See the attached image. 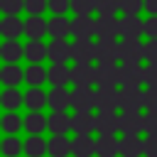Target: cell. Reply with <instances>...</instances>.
<instances>
[{
  "label": "cell",
  "mask_w": 157,
  "mask_h": 157,
  "mask_svg": "<svg viewBox=\"0 0 157 157\" xmlns=\"http://www.w3.org/2000/svg\"><path fill=\"white\" fill-rule=\"evenodd\" d=\"M20 56H25V47L17 39H5L0 44V59L5 64H15V61H20Z\"/></svg>",
  "instance_id": "obj_19"
},
{
  "label": "cell",
  "mask_w": 157,
  "mask_h": 157,
  "mask_svg": "<svg viewBox=\"0 0 157 157\" xmlns=\"http://www.w3.org/2000/svg\"><path fill=\"white\" fill-rule=\"evenodd\" d=\"M74 155L76 157H93L96 155V140L91 135H76V140H74Z\"/></svg>",
  "instance_id": "obj_29"
},
{
  "label": "cell",
  "mask_w": 157,
  "mask_h": 157,
  "mask_svg": "<svg viewBox=\"0 0 157 157\" xmlns=\"http://www.w3.org/2000/svg\"><path fill=\"white\" fill-rule=\"evenodd\" d=\"M145 12L147 15H157V0H145Z\"/></svg>",
  "instance_id": "obj_49"
},
{
  "label": "cell",
  "mask_w": 157,
  "mask_h": 157,
  "mask_svg": "<svg viewBox=\"0 0 157 157\" xmlns=\"http://www.w3.org/2000/svg\"><path fill=\"white\" fill-rule=\"evenodd\" d=\"M96 130V115L91 110H78L74 115V132L76 135H91Z\"/></svg>",
  "instance_id": "obj_20"
},
{
  "label": "cell",
  "mask_w": 157,
  "mask_h": 157,
  "mask_svg": "<svg viewBox=\"0 0 157 157\" xmlns=\"http://www.w3.org/2000/svg\"><path fill=\"white\" fill-rule=\"evenodd\" d=\"M25 128L29 130V135H39L44 128H49V118H44L39 110H32V113L25 118Z\"/></svg>",
  "instance_id": "obj_32"
},
{
  "label": "cell",
  "mask_w": 157,
  "mask_h": 157,
  "mask_svg": "<svg viewBox=\"0 0 157 157\" xmlns=\"http://www.w3.org/2000/svg\"><path fill=\"white\" fill-rule=\"evenodd\" d=\"M118 10H120V0H96L98 15H115Z\"/></svg>",
  "instance_id": "obj_38"
},
{
  "label": "cell",
  "mask_w": 157,
  "mask_h": 157,
  "mask_svg": "<svg viewBox=\"0 0 157 157\" xmlns=\"http://www.w3.org/2000/svg\"><path fill=\"white\" fill-rule=\"evenodd\" d=\"M145 34L147 39H157V15H150L145 20Z\"/></svg>",
  "instance_id": "obj_46"
},
{
  "label": "cell",
  "mask_w": 157,
  "mask_h": 157,
  "mask_svg": "<svg viewBox=\"0 0 157 157\" xmlns=\"http://www.w3.org/2000/svg\"><path fill=\"white\" fill-rule=\"evenodd\" d=\"M25 10L29 15H42L44 10H49V0H25Z\"/></svg>",
  "instance_id": "obj_41"
},
{
  "label": "cell",
  "mask_w": 157,
  "mask_h": 157,
  "mask_svg": "<svg viewBox=\"0 0 157 157\" xmlns=\"http://www.w3.org/2000/svg\"><path fill=\"white\" fill-rule=\"evenodd\" d=\"M0 10L5 17H10V15L20 17V10H25V0H0Z\"/></svg>",
  "instance_id": "obj_36"
},
{
  "label": "cell",
  "mask_w": 157,
  "mask_h": 157,
  "mask_svg": "<svg viewBox=\"0 0 157 157\" xmlns=\"http://www.w3.org/2000/svg\"><path fill=\"white\" fill-rule=\"evenodd\" d=\"M145 157H157V135L145 137Z\"/></svg>",
  "instance_id": "obj_47"
},
{
  "label": "cell",
  "mask_w": 157,
  "mask_h": 157,
  "mask_svg": "<svg viewBox=\"0 0 157 157\" xmlns=\"http://www.w3.org/2000/svg\"><path fill=\"white\" fill-rule=\"evenodd\" d=\"M25 152H27L29 157H42L44 152H49V142H44L39 135H32V137H27V142H25Z\"/></svg>",
  "instance_id": "obj_33"
},
{
  "label": "cell",
  "mask_w": 157,
  "mask_h": 157,
  "mask_svg": "<svg viewBox=\"0 0 157 157\" xmlns=\"http://www.w3.org/2000/svg\"><path fill=\"white\" fill-rule=\"evenodd\" d=\"M71 83L74 86H93L96 83V66L93 64H76L71 69Z\"/></svg>",
  "instance_id": "obj_13"
},
{
  "label": "cell",
  "mask_w": 157,
  "mask_h": 157,
  "mask_svg": "<svg viewBox=\"0 0 157 157\" xmlns=\"http://www.w3.org/2000/svg\"><path fill=\"white\" fill-rule=\"evenodd\" d=\"M52 110H66L71 105V93L66 88H52L49 91V103H47Z\"/></svg>",
  "instance_id": "obj_27"
},
{
  "label": "cell",
  "mask_w": 157,
  "mask_h": 157,
  "mask_svg": "<svg viewBox=\"0 0 157 157\" xmlns=\"http://www.w3.org/2000/svg\"><path fill=\"white\" fill-rule=\"evenodd\" d=\"M140 34H145V20H140L137 15H123L120 17V37L140 39Z\"/></svg>",
  "instance_id": "obj_6"
},
{
  "label": "cell",
  "mask_w": 157,
  "mask_h": 157,
  "mask_svg": "<svg viewBox=\"0 0 157 157\" xmlns=\"http://www.w3.org/2000/svg\"><path fill=\"white\" fill-rule=\"evenodd\" d=\"M120 34V20L115 15H98L96 20V37L98 39H115Z\"/></svg>",
  "instance_id": "obj_4"
},
{
  "label": "cell",
  "mask_w": 157,
  "mask_h": 157,
  "mask_svg": "<svg viewBox=\"0 0 157 157\" xmlns=\"http://www.w3.org/2000/svg\"><path fill=\"white\" fill-rule=\"evenodd\" d=\"M25 81L34 88H39L44 81H49V69H42L39 64H29V69H25Z\"/></svg>",
  "instance_id": "obj_30"
},
{
  "label": "cell",
  "mask_w": 157,
  "mask_h": 157,
  "mask_svg": "<svg viewBox=\"0 0 157 157\" xmlns=\"http://www.w3.org/2000/svg\"><path fill=\"white\" fill-rule=\"evenodd\" d=\"M120 10L123 15H137L140 10H145V0H120Z\"/></svg>",
  "instance_id": "obj_40"
},
{
  "label": "cell",
  "mask_w": 157,
  "mask_h": 157,
  "mask_svg": "<svg viewBox=\"0 0 157 157\" xmlns=\"http://www.w3.org/2000/svg\"><path fill=\"white\" fill-rule=\"evenodd\" d=\"M49 10L54 15H66V10H71V0H49Z\"/></svg>",
  "instance_id": "obj_44"
},
{
  "label": "cell",
  "mask_w": 157,
  "mask_h": 157,
  "mask_svg": "<svg viewBox=\"0 0 157 157\" xmlns=\"http://www.w3.org/2000/svg\"><path fill=\"white\" fill-rule=\"evenodd\" d=\"M118 83L123 88L145 83V66H140V64H120V69H118Z\"/></svg>",
  "instance_id": "obj_3"
},
{
  "label": "cell",
  "mask_w": 157,
  "mask_h": 157,
  "mask_svg": "<svg viewBox=\"0 0 157 157\" xmlns=\"http://www.w3.org/2000/svg\"><path fill=\"white\" fill-rule=\"evenodd\" d=\"M25 34L29 39H42L49 34V20H42V15H29L25 20Z\"/></svg>",
  "instance_id": "obj_15"
},
{
  "label": "cell",
  "mask_w": 157,
  "mask_h": 157,
  "mask_svg": "<svg viewBox=\"0 0 157 157\" xmlns=\"http://www.w3.org/2000/svg\"><path fill=\"white\" fill-rule=\"evenodd\" d=\"M120 152V142L113 135H101L96 140V155L98 157H115Z\"/></svg>",
  "instance_id": "obj_24"
},
{
  "label": "cell",
  "mask_w": 157,
  "mask_h": 157,
  "mask_svg": "<svg viewBox=\"0 0 157 157\" xmlns=\"http://www.w3.org/2000/svg\"><path fill=\"white\" fill-rule=\"evenodd\" d=\"M0 34H2L5 39H17L20 34H25V22H22L20 17H15V15L2 17V22H0Z\"/></svg>",
  "instance_id": "obj_21"
},
{
  "label": "cell",
  "mask_w": 157,
  "mask_h": 157,
  "mask_svg": "<svg viewBox=\"0 0 157 157\" xmlns=\"http://www.w3.org/2000/svg\"><path fill=\"white\" fill-rule=\"evenodd\" d=\"M145 132L147 135H157V110H147L145 113Z\"/></svg>",
  "instance_id": "obj_43"
},
{
  "label": "cell",
  "mask_w": 157,
  "mask_h": 157,
  "mask_svg": "<svg viewBox=\"0 0 157 157\" xmlns=\"http://www.w3.org/2000/svg\"><path fill=\"white\" fill-rule=\"evenodd\" d=\"M71 34V20L66 15H54L49 20V37L52 39H66Z\"/></svg>",
  "instance_id": "obj_18"
},
{
  "label": "cell",
  "mask_w": 157,
  "mask_h": 157,
  "mask_svg": "<svg viewBox=\"0 0 157 157\" xmlns=\"http://www.w3.org/2000/svg\"><path fill=\"white\" fill-rule=\"evenodd\" d=\"M0 125H2V130H5V132H10V135H12V132H17V130H20V125H25V120H20V115H17V113L7 110V113L2 115V123H0Z\"/></svg>",
  "instance_id": "obj_35"
},
{
  "label": "cell",
  "mask_w": 157,
  "mask_h": 157,
  "mask_svg": "<svg viewBox=\"0 0 157 157\" xmlns=\"http://www.w3.org/2000/svg\"><path fill=\"white\" fill-rule=\"evenodd\" d=\"M69 152H74V142H69V137L54 135L49 140V155L52 157H69Z\"/></svg>",
  "instance_id": "obj_28"
},
{
  "label": "cell",
  "mask_w": 157,
  "mask_h": 157,
  "mask_svg": "<svg viewBox=\"0 0 157 157\" xmlns=\"http://www.w3.org/2000/svg\"><path fill=\"white\" fill-rule=\"evenodd\" d=\"M118 59L123 64H140L145 59V44L140 39H123L118 44Z\"/></svg>",
  "instance_id": "obj_1"
},
{
  "label": "cell",
  "mask_w": 157,
  "mask_h": 157,
  "mask_svg": "<svg viewBox=\"0 0 157 157\" xmlns=\"http://www.w3.org/2000/svg\"><path fill=\"white\" fill-rule=\"evenodd\" d=\"M71 34L76 39H91L96 34V20L91 15H76L71 20Z\"/></svg>",
  "instance_id": "obj_7"
},
{
  "label": "cell",
  "mask_w": 157,
  "mask_h": 157,
  "mask_svg": "<svg viewBox=\"0 0 157 157\" xmlns=\"http://www.w3.org/2000/svg\"><path fill=\"white\" fill-rule=\"evenodd\" d=\"M145 61L147 64H157V39H147L145 42Z\"/></svg>",
  "instance_id": "obj_42"
},
{
  "label": "cell",
  "mask_w": 157,
  "mask_h": 157,
  "mask_svg": "<svg viewBox=\"0 0 157 157\" xmlns=\"http://www.w3.org/2000/svg\"><path fill=\"white\" fill-rule=\"evenodd\" d=\"M118 125H120V132H123V135H140V132L145 130V115L123 110Z\"/></svg>",
  "instance_id": "obj_8"
},
{
  "label": "cell",
  "mask_w": 157,
  "mask_h": 157,
  "mask_svg": "<svg viewBox=\"0 0 157 157\" xmlns=\"http://www.w3.org/2000/svg\"><path fill=\"white\" fill-rule=\"evenodd\" d=\"M118 120H120V115H115V110H98V115H96L98 135H115L120 130Z\"/></svg>",
  "instance_id": "obj_11"
},
{
  "label": "cell",
  "mask_w": 157,
  "mask_h": 157,
  "mask_svg": "<svg viewBox=\"0 0 157 157\" xmlns=\"http://www.w3.org/2000/svg\"><path fill=\"white\" fill-rule=\"evenodd\" d=\"M120 155L123 157H140V155H145V140H137V135H125L120 140Z\"/></svg>",
  "instance_id": "obj_23"
},
{
  "label": "cell",
  "mask_w": 157,
  "mask_h": 157,
  "mask_svg": "<svg viewBox=\"0 0 157 157\" xmlns=\"http://www.w3.org/2000/svg\"><path fill=\"white\" fill-rule=\"evenodd\" d=\"M93 59H96V42L76 39L74 42V61L76 64H91Z\"/></svg>",
  "instance_id": "obj_16"
},
{
  "label": "cell",
  "mask_w": 157,
  "mask_h": 157,
  "mask_svg": "<svg viewBox=\"0 0 157 157\" xmlns=\"http://www.w3.org/2000/svg\"><path fill=\"white\" fill-rule=\"evenodd\" d=\"M49 130L54 135H66L74 130V115H66V110H54L49 115Z\"/></svg>",
  "instance_id": "obj_17"
},
{
  "label": "cell",
  "mask_w": 157,
  "mask_h": 157,
  "mask_svg": "<svg viewBox=\"0 0 157 157\" xmlns=\"http://www.w3.org/2000/svg\"><path fill=\"white\" fill-rule=\"evenodd\" d=\"M25 56L32 64H39L44 56H49V44H42V39H29L25 47Z\"/></svg>",
  "instance_id": "obj_26"
},
{
  "label": "cell",
  "mask_w": 157,
  "mask_h": 157,
  "mask_svg": "<svg viewBox=\"0 0 157 157\" xmlns=\"http://www.w3.org/2000/svg\"><path fill=\"white\" fill-rule=\"evenodd\" d=\"M96 108L98 110H115V108H120V91H115V88H98L96 91Z\"/></svg>",
  "instance_id": "obj_14"
},
{
  "label": "cell",
  "mask_w": 157,
  "mask_h": 157,
  "mask_svg": "<svg viewBox=\"0 0 157 157\" xmlns=\"http://www.w3.org/2000/svg\"><path fill=\"white\" fill-rule=\"evenodd\" d=\"M145 108L147 110H157V88H147L145 91Z\"/></svg>",
  "instance_id": "obj_48"
},
{
  "label": "cell",
  "mask_w": 157,
  "mask_h": 157,
  "mask_svg": "<svg viewBox=\"0 0 157 157\" xmlns=\"http://www.w3.org/2000/svg\"><path fill=\"white\" fill-rule=\"evenodd\" d=\"M74 15H93L96 12V0H71Z\"/></svg>",
  "instance_id": "obj_37"
},
{
  "label": "cell",
  "mask_w": 157,
  "mask_h": 157,
  "mask_svg": "<svg viewBox=\"0 0 157 157\" xmlns=\"http://www.w3.org/2000/svg\"><path fill=\"white\" fill-rule=\"evenodd\" d=\"M44 103H49V93H42V88H29L27 93H25V105L29 108V110H42V105Z\"/></svg>",
  "instance_id": "obj_31"
},
{
  "label": "cell",
  "mask_w": 157,
  "mask_h": 157,
  "mask_svg": "<svg viewBox=\"0 0 157 157\" xmlns=\"http://www.w3.org/2000/svg\"><path fill=\"white\" fill-rule=\"evenodd\" d=\"M20 150H22V145H20L17 137H5V140H2V155H5V157H17Z\"/></svg>",
  "instance_id": "obj_39"
},
{
  "label": "cell",
  "mask_w": 157,
  "mask_h": 157,
  "mask_svg": "<svg viewBox=\"0 0 157 157\" xmlns=\"http://www.w3.org/2000/svg\"><path fill=\"white\" fill-rule=\"evenodd\" d=\"M47 59H52V64H66L69 59H74V44H69L66 39H52Z\"/></svg>",
  "instance_id": "obj_9"
},
{
  "label": "cell",
  "mask_w": 157,
  "mask_h": 157,
  "mask_svg": "<svg viewBox=\"0 0 157 157\" xmlns=\"http://www.w3.org/2000/svg\"><path fill=\"white\" fill-rule=\"evenodd\" d=\"M71 105L78 110H93L96 108V91L91 86H76L71 91Z\"/></svg>",
  "instance_id": "obj_5"
},
{
  "label": "cell",
  "mask_w": 157,
  "mask_h": 157,
  "mask_svg": "<svg viewBox=\"0 0 157 157\" xmlns=\"http://www.w3.org/2000/svg\"><path fill=\"white\" fill-rule=\"evenodd\" d=\"M118 64H98L96 66V83L98 88H115L118 86Z\"/></svg>",
  "instance_id": "obj_10"
},
{
  "label": "cell",
  "mask_w": 157,
  "mask_h": 157,
  "mask_svg": "<svg viewBox=\"0 0 157 157\" xmlns=\"http://www.w3.org/2000/svg\"><path fill=\"white\" fill-rule=\"evenodd\" d=\"M0 81L7 86V88H15L20 81H25V71L17 66V64H5L0 69Z\"/></svg>",
  "instance_id": "obj_25"
},
{
  "label": "cell",
  "mask_w": 157,
  "mask_h": 157,
  "mask_svg": "<svg viewBox=\"0 0 157 157\" xmlns=\"http://www.w3.org/2000/svg\"><path fill=\"white\" fill-rule=\"evenodd\" d=\"M120 108L128 113H140V108H145V91H140V86L120 88Z\"/></svg>",
  "instance_id": "obj_2"
},
{
  "label": "cell",
  "mask_w": 157,
  "mask_h": 157,
  "mask_svg": "<svg viewBox=\"0 0 157 157\" xmlns=\"http://www.w3.org/2000/svg\"><path fill=\"white\" fill-rule=\"evenodd\" d=\"M145 83H147V88H157V64L145 66Z\"/></svg>",
  "instance_id": "obj_45"
},
{
  "label": "cell",
  "mask_w": 157,
  "mask_h": 157,
  "mask_svg": "<svg viewBox=\"0 0 157 157\" xmlns=\"http://www.w3.org/2000/svg\"><path fill=\"white\" fill-rule=\"evenodd\" d=\"M0 103H2V108L15 110V108H20V103H25V96L17 88H5L2 96H0Z\"/></svg>",
  "instance_id": "obj_34"
},
{
  "label": "cell",
  "mask_w": 157,
  "mask_h": 157,
  "mask_svg": "<svg viewBox=\"0 0 157 157\" xmlns=\"http://www.w3.org/2000/svg\"><path fill=\"white\" fill-rule=\"evenodd\" d=\"M49 83L54 88H64L66 83H71V69L66 64H52L49 66Z\"/></svg>",
  "instance_id": "obj_22"
},
{
  "label": "cell",
  "mask_w": 157,
  "mask_h": 157,
  "mask_svg": "<svg viewBox=\"0 0 157 157\" xmlns=\"http://www.w3.org/2000/svg\"><path fill=\"white\" fill-rule=\"evenodd\" d=\"M96 59H98V64H115L118 42L115 39H98L96 42Z\"/></svg>",
  "instance_id": "obj_12"
}]
</instances>
